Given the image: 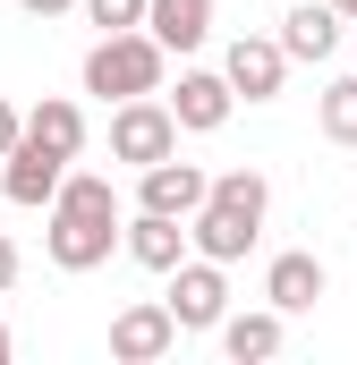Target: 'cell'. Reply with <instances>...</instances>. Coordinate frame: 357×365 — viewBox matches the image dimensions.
<instances>
[{
    "instance_id": "8",
    "label": "cell",
    "mask_w": 357,
    "mask_h": 365,
    "mask_svg": "<svg viewBox=\"0 0 357 365\" xmlns=\"http://www.w3.org/2000/svg\"><path fill=\"white\" fill-rule=\"evenodd\" d=\"M171 349H178V323H171L162 297H136V306L111 314V357L119 365H154V357H171Z\"/></svg>"
},
{
    "instance_id": "16",
    "label": "cell",
    "mask_w": 357,
    "mask_h": 365,
    "mask_svg": "<svg viewBox=\"0 0 357 365\" xmlns=\"http://www.w3.org/2000/svg\"><path fill=\"white\" fill-rule=\"evenodd\" d=\"M26 136H34V145H51V153H69V162H77V153H86V110H77V102H69V93H43V102H34V110H26Z\"/></svg>"
},
{
    "instance_id": "19",
    "label": "cell",
    "mask_w": 357,
    "mask_h": 365,
    "mask_svg": "<svg viewBox=\"0 0 357 365\" xmlns=\"http://www.w3.org/2000/svg\"><path fill=\"white\" fill-rule=\"evenodd\" d=\"M17 128H26V110H17V102H0V153L17 145Z\"/></svg>"
},
{
    "instance_id": "15",
    "label": "cell",
    "mask_w": 357,
    "mask_h": 365,
    "mask_svg": "<svg viewBox=\"0 0 357 365\" xmlns=\"http://www.w3.org/2000/svg\"><path fill=\"white\" fill-rule=\"evenodd\" d=\"M213 331H221V357L230 365H264V357H281V314H221V323H213Z\"/></svg>"
},
{
    "instance_id": "4",
    "label": "cell",
    "mask_w": 357,
    "mask_h": 365,
    "mask_svg": "<svg viewBox=\"0 0 357 365\" xmlns=\"http://www.w3.org/2000/svg\"><path fill=\"white\" fill-rule=\"evenodd\" d=\"M178 153V119L162 93H128V102H111V162H128V170H145V162H162Z\"/></svg>"
},
{
    "instance_id": "17",
    "label": "cell",
    "mask_w": 357,
    "mask_h": 365,
    "mask_svg": "<svg viewBox=\"0 0 357 365\" xmlns=\"http://www.w3.org/2000/svg\"><path fill=\"white\" fill-rule=\"evenodd\" d=\"M315 119H323L332 145H357V77H332V86L315 93Z\"/></svg>"
},
{
    "instance_id": "6",
    "label": "cell",
    "mask_w": 357,
    "mask_h": 365,
    "mask_svg": "<svg viewBox=\"0 0 357 365\" xmlns=\"http://www.w3.org/2000/svg\"><path fill=\"white\" fill-rule=\"evenodd\" d=\"M221 77H230L238 102H281V86H289V51H281L272 34H238V43L221 51Z\"/></svg>"
},
{
    "instance_id": "23",
    "label": "cell",
    "mask_w": 357,
    "mask_h": 365,
    "mask_svg": "<svg viewBox=\"0 0 357 365\" xmlns=\"http://www.w3.org/2000/svg\"><path fill=\"white\" fill-rule=\"evenodd\" d=\"M0 365H9V323H0Z\"/></svg>"
},
{
    "instance_id": "12",
    "label": "cell",
    "mask_w": 357,
    "mask_h": 365,
    "mask_svg": "<svg viewBox=\"0 0 357 365\" xmlns=\"http://www.w3.org/2000/svg\"><path fill=\"white\" fill-rule=\"evenodd\" d=\"M341 26H349V17H341L332 0H289V17H281V34H272V43H281L289 60H306V68H315V60H332V51H341Z\"/></svg>"
},
{
    "instance_id": "7",
    "label": "cell",
    "mask_w": 357,
    "mask_h": 365,
    "mask_svg": "<svg viewBox=\"0 0 357 365\" xmlns=\"http://www.w3.org/2000/svg\"><path fill=\"white\" fill-rule=\"evenodd\" d=\"M60 170H69V153L34 145V136L17 128V145L0 153V195H9V204H26V212H43V204H51V187H60Z\"/></svg>"
},
{
    "instance_id": "13",
    "label": "cell",
    "mask_w": 357,
    "mask_h": 365,
    "mask_svg": "<svg viewBox=\"0 0 357 365\" xmlns=\"http://www.w3.org/2000/svg\"><path fill=\"white\" fill-rule=\"evenodd\" d=\"M119 247H128L145 272H171L178 255H187V221H171V212H136V221H119Z\"/></svg>"
},
{
    "instance_id": "18",
    "label": "cell",
    "mask_w": 357,
    "mask_h": 365,
    "mask_svg": "<svg viewBox=\"0 0 357 365\" xmlns=\"http://www.w3.org/2000/svg\"><path fill=\"white\" fill-rule=\"evenodd\" d=\"M86 9V26H102V34H119V26H145V0H77Z\"/></svg>"
},
{
    "instance_id": "21",
    "label": "cell",
    "mask_w": 357,
    "mask_h": 365,
    "mask_svg": "<svg viewBox=\"0 0 357 365\" xmlns=\"http://www.w3.org/2000/svg\"><path fill=\"white\" fill-rule=\"evenodd\" d=\"M17 289V247H9V230H0V297Z\"/></svg>"
},
{
    "instance_id": "3",
    "label": "cell",
    "mask_w": 357,
    "mask_h": 365,
    "mask_svg": "<svg viewBox=\"0 0 357 365\" xmlns=\"http://www.w3.org/2000/svg\"><path fill=\"white\" fill-rule=\"evenodd\" d=\"M162 68H171V51H162L145 26H119V34H102V43L86 51V93H102V102L162 93Z\"/></svg>"
},
{
    "instance_id": "1",
    "label": "cell",
    "mask_w": 357,
    "mask_h": 365,
    "mask_svg": "<svg viewBox=\"0 0 357 365\" xmlns=\"http://www.w3.org/2000/svg\"><path fill=\"white\" fill-rule=\"evenodd\" d=\"M119 221H128L119 212V187L102 179V170H60L51 204H43V255L60 272H94V264H111Z\"/></svg>"
},
{
    "instance_id": "10",
    "label": "cell",
    "mask_w": 357,
    "mask_h": 365,
    "mask_svg": "<svg viewBox=\"0 0 357 365\" xmlns=\"http://www.w3.org/2000/svg\"><path fill=\"white\" fill-rule=\"evenodd\" d=\"M323 289H332V272H323L306 247H289V255H272V264H264V306L281 314V323H289V314H315Z\"/></svg>"
},
{
    "instance_id": "14",
    "label": "cell",
    "mask_w": 357,
    "mask_h": 365,
    "mask_svg": "<svg viewBox=\"0 0 357 365\" xmlns=\"http://www.w3.org/2000/svg\"><path fill=\"white\" fill-rule=\"evenodd\" d=\"M145 34L162 51H196L213 34V0H145Z\"/></svg>"
},
{
    "instance_id": "11",
    "label": "cell",
    "mask_w": 357,
    "mask_h": 365,
    "mask_svg": "<svg viewBox=\"0 0 357 365\" xmlns=\"http://www.w3.org/2000/svg\"><path fill=\"white\" fill-rule=\"evenodd\" d=\"M196 204H204V170H196V162L162 153V162L136 170V212H171V221H187Z\"/></svg>"
},
{
    "instance_id": "22",
    "label": "cell",
    "mask_w": 357,
    "mask_h": 365,
    "mask_svg": "<svg viewBox=\"0 0 357 365\" xmlns=\"http://www.w3.org/2000/svg\"><path fill=\"white\" fill-rule=\"evenodd\" d=\"M332 9H341V17H349V26H357V0H332Z\"/></svg>"
},
{
    "instance_id": "9",
    "label": "cell",
    "mask_w": 357,
    "mask_h": 365,
    "mask_svg": "<svg viewBox=\"0 0 357 365\" xmlns=\"http://www.w3.org/2000/svg\"><path fill=\"white\" fill-rule=\"evenodd\" d=\"M178 119V136H213V128H230V110H238V93L221 68H178V93H162Z\"/></svg>"
},
{
    "instance_id": "5",
    "label": "cell",
    "mask_w": 357,
    "mask_h": 365,
    "mask_svg": "<svg viewBox=\"0 0 357 365\" xmlns=\"http://www.w3.org/2000/svg\"><path fill=\"white\" fill-rule=\"evenodd\" d=\"M162 306H171L178 331H213V323L230 314V264H213V255H178Z\"/></svg>"
},
{
    "instance_id": "20",
    "label": "cell",
    "mask_w": 357,
    "mask_h": 365,
    "mask_svg": "<svg viewBox=\"0 0 357 365\" xmlns=\"http://www.w3.org/2000/svg\"><path fill=\"white\" fill-rule=\"evenodd\" d=\"M17 9H26V17H43V26H51V17H69V9H77V0H17Z\"/></svg>"
},
{
    "instance_id": "2",
    "label": "cell",
    "mask_w": 357,
    "mask_h": 365,
    "mask_svg": "<svg viewBox=\"0 0 357 365\" xmlns=\"http://www.w3.org/2000/svg\"><path fill=\"white\" fill-rule=\"evenodd\" d=\"M264 212H272L264 170H221V179H204V204L187 212V255L238 264V255L264 238Z\"/></svg>"
}]
</instances>
